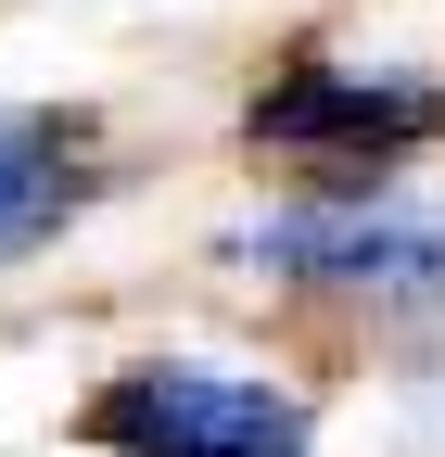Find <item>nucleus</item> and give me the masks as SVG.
<instances>
[{
    "mask_svg": "<svg viewBox=\"0 0 445 457\" xmlns=\"http://www.w3.org/2000/svg\"><path fill=\"white\" fill-rule=\"evenodd\" d=\"M77 128L64 114H0V267L13 254H38L51 228L77 216Z\"/></svg>",
    "mask_w": 445,
    "mask_h": 457,
    "instance_id": "20e7f679",
    "label": "nucleus"
},
{
    "mask_svg": "<svg viewBox=\"0 0 445 457\" xmlns=\"http://www.w3.org/2000/svg\"><path fill=\"white\" fill-rule=\"evenodd\" d=\"M102 457H306V394L216 369V356H140L89 394Z\"/></svg>",
    "mask_w": 445,
    "mask_h": 457,
    "instance_id": "f257e3e1",
    "label": "nucleus"
},
{
    "mask_svg": "<svg viewBox=\"0 0 445 457\" xmlns=\"http://www.w3.org/2000/svg\"><path fill=\"white\" fill-rule=\"evenodd\" d=\"M255 140L331 153V165H382L445 140V89L432 77H369V64H293L281 89H255Z\"/></svg>",
    "mask_w": 445,
    "mask_h": 457,
    "instance_id": "7ed1b4c3",
    "label": "nucleus"
},
{
    "mask_svg": "<svg viewBox=\"0 0 445 457\" xmlns=\"http://www.w3.org/2000/svg\"><path fill=\"white\" fill-rule=\"evenodd\" d=\"M230 254L306 279V293L445 305V216H420V204H357V191H331V204H293V216H255Z\"/></svg>",
    "mask_w": 445,
    "mask_h": 457,
    "instance_id": "f03ea898",
    "label": "nucleus"
}]
</instances>
